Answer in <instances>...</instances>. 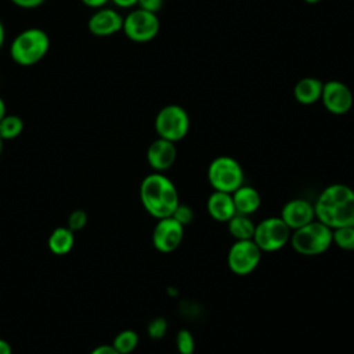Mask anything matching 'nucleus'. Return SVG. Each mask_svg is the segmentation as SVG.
<instances>
[{
	"mask_svg": "<svg viewBox=\"0 0 354 354\" xmlns=\"http://www.w3.org/2000/svg\"><path fill=\"white\" fill-rule=\"evenodd\" d=\"M88 32L97 37H108L122 30L123 17L113 8H98L87 21Z\"/></svg>",
	"mask_w": 354,
	"mask_h": 354,
	"instance_id": "12",
	"label": "nucleus"
},
{
	"mask_svg": "<svg viewBox=\"0 0 354 354\" xmlns=\"http://www.w3.org/2000/svg\"><path fill=\"white\" fill-rule=\"evenodd\" d=\"M304 3H308V4H317V3H319V1H322V0H303Z\"/></svg>",
	"mask_w": 354,
	"mask_h": 354,
	"instance_id": "35",
	"label": "nucleus"
},
{
	"mask_svg": "<svg viewBox=\"0 0 354 354\" xmlns=\"http://www.w3.org/2000/svg\"><path fill=\"white\" fill-rule=\"evenodd\" d=\"M261 250L253 239L235 241L227 253L228 268L239 277L252 274L261 260Z\"/></svg>",
	"mask_w": 354,
	"mask_h": 354,
	"instance_id": "9",
	"label": "nucleus"
},
{
	"mask_svg": "<svg viewBox=\"0 0 354 354\" xmlns=\"http://www.w3.org/2000/svg\"><path fill=\"white\" fill-rule=\"evenodd\" d=\"M183 238L184 225L171 216L159 218L152 231V245L160 253L174 252L181 245Z\"/></svg>",
	"mask_w": 354,
	"mask_h": 354,
	"instance_id": "10",
	"label": "nucleus"
},
{
	"mask_svg": "<svg viewBox=\"0 0 354 354\" xmlns=\"http://www.w3.org/2000/svg\"><path fill=\"white\" fill-rule=\"evenodd\" d=\"M90 354H119L112 344H100L94 347Z\"/></svg>",
	"mask_w": 354,
	"mask_h": 354,
	"instance_id": "29",
	"label": "nucleus"
},
{
	"mask_svg": "<svg viewBox=\"0 0 354 354\" xmlns=\"http://www.w3.org/2000/svg\"><path fill=\"white\" fill-rule=\"evenodd\" d=\"M24 120L18 115H6L0 120V137L3 141L14 140L24 131Z\"/></svg>",
	"mask_w": 354,
	"mask_h": 354,
	"instance_id": "21",
	"label": "nucleus"
},
{
	"mask_svg": "<svg viewBox=\"0 0 354 354\" xmlns=\"http://www.w3.org/2000/svg\"><path fill=\"white\" fill-rule=\"evenodd\" d=\"M231 195H232L235 210L239 214L250 216L254 212H257V209L261 205V196H260L259 191L254 187H250V185H243L242 184Z\"/></svg>",
	"mask_w": 354,
	"mask_h": 354,
	"instance_id": "16",
	"label": "nucleus"
},
{
	"mask_svg": "<svg viewBox=\"0 0 354 354\" xmlns=\"http://www.w3.org/2000/svg\"><path fill=\"white\" fill-rule=\"evenodd\" d=\"M111 0H82V3L90 8H102Z\"/></svg>",
	"mask_w": 354,
	"mask_h": 354,
	"instance_id": "30",
	"label": "nucleus"
},
{
	"mask_svg": "<svg viewBox=\"0 0 354 354\" xmlns=\"http://www.w3.org/2000/svg\"><path fill=\"white\" fill-rule=\"evenodd\" d=\"M177 158L176 142L158 137L147 149V162L155 171H165L170 169Z\"/></svg>",
	"mask_w": 354,
	"mask_h": 354,
	"instance_id": "14",
	"label": "nucleus"
},
{
	"mask_svg": "<svg viewBox=\"0 0 354 354\" xmlns=\"http://www.w3.org/2000/svg\"><path fill=\"white\" fill-rule=\"evenodd\" d=\"M243 178L241 163L227 155L214 158L207 167V181L214 191L232 194L243 184Z\"/></svg>",
	"mask_w": 354,
	"mask_h": 354,
	"instance_id": "5",
	"label": "nucleus"
},
{
	"mask_svg": "<svg viewBox=\"0 0 354 354\" xmlns=\"http://www.w3.org/2000/svg\"><path fill=\"white\" fill-rule=\"evenodd\" d=\"M153 126L158 137L177 142L183 140L189 130V116L183 106L169 104L159 109Z\"/></svg>",
	"mask_w": 354,
	"mask_h": 354,
	"instance_id": "6",
	"label": "nucleus"
},
{
	"mask_svg": "<svg viewBox=\"0 0 354 354\" xmlns=\"http://www.w3.org/2000/svg\"><path fill=\"white\" fill-rule=\"evenodd\" d=\"M140 201L149 216L156 220L170 217L180 203L174 183L159 171L144 177L140 184Z\"/></svg>",
	"mask_w": 354,
	"mask_h": 354,
	"instance_id": "2",
	"label": "nucleus"
},
{
	"mask_svg": "<svg viewBox=\"0 0 354 354\" xmlns=\"http://www.w3.org/2000/svg\"><path fill=\"white\" fill-rule=\"evenodd\" d=\"M4 40H6V30H4V25L1 22V19H0V48L3 47Z\"/></svg>",
	"mask_w": 354,
	"mask_h": 354,
	"instance_id": "34",
	"label": "nucleus"
},
{
	"mask_svg": "<svg viewBox=\"0 0 354 354\" xmlns=\"http://www.w3.org/2000/svg\"><path fill=\"white\" fill-rule=\"evenodd\" d=\"M160 29L158 14L136 8L123 17V33L136 43H147L156 37Z\"/></svg>",
	"mask_w": 354,
	"mask_h": 354,
	"instance_id": "8",
	"label": "nucleus"
},
{
	"mask_svg": "<svg viewBox=\"0 0 354 354\" xmlns=\"http://www.w3.org/2000/svg\"><path fill=\"white\" fill-rule=\"evenodd\" d=\"M115 6H118L119 8H131L134 6H137L138 0H111Z\"/></svg>",
	"mask_w": 354,
	"mask_h": 354,
	"instance_id": "31",
	"label": "nucleus"
},
{
	"mask_svg": "<svg viewBox=\"0 0 354 354\" xmlns=\"http://www.w3.org/2000/svg\"><path fill=\"white\" fill-rule=\"evenodd\" d=\"M0 354H12L11 344L1 337H0Z\"/></svg>",
	"mask_w": 354,
	"mask_h": 354,
	"instance_id": "32",
	"label": "nucleus"
},
{
	"mask_svg": "<svg viewBox=\"0 0 354 354\" xmlns=\"http://www.w3.org/2000/svg\"><path fill=\"white\" fill-rule=\"evenodd\" d=\"M319 101L329 113L344 115L351 109L354 98L347 84L339 80H329L324 83Z\"/></svg>",
	"mask_w": 354,
	"mask_h": 354,
	"instance_id": "11",
	"label": "nucleus"
},
{
	"mask_svg": "<svg viewBox=\"0 0 354 354\" xmlns=\"http://www.w3.org/2000/svg\"><path fill=\"white\" fill-rule=\"evenodd\" d=\"M176 347L178 354H194L195 339L188 329H180L176 335Z\"/></svg>",
	"mask_w": 354,
	"mask_h": 354,
	"instance_id": "23",
	"label": "nucleus"
},
{
	"mask_svg": "<svg viewBox=\"0 0 354 354\" xmlns=\"http://www.w3.org/2000/svg\"><path fill=\"white\" fill-rule=\"evenodd\" d=\"M47 245L51 253L64 256L69 253L75 245V232L68 227H58L50 234Z\"/></svg>",
	"mask_w": 354,
	"mask_h": 354,
	"instance_id": "18",
	"label": "nucleus"
},
{
	"mask_svg": "<svg viewBox=\"0 0 354 354\" xmlns=\"http://www.w3.org/2000/svg\"><path fill=\"white\" fill-rule=\"evenodd\" d=\"M324 83L317 77H301L293 88L295 100L303 105H311L321 100Z\"/></svg>",
	"mask_w": 354,
	"mask_h": 354,
	"instance_id": "17",
	"label": "nucleus"
},
{
	"mask_svg": "<svg viewBox=\"0 0 354 354\" xmlns=\"http://www.w3.org/2000/svg\"><path fill=\"white\" fill-rule=\"evenodd\" d=\"M314 205L315 218L335 230L354 225V189L335 183L321 191Z\"/></svg>",
	"mask_w": 354,
	"mask_h": 354,
	"instance_id": "1",
	"label": "nucleus"
},
{
	"mask_svg": "<svg viewBox=\"0 0 354 354\" xmlns=\"http://www.w3.org/2000/svg\"><path fill=\"white\" fill-rule=\"evenodd\" d=\"M50 50V37L40 28H28L19 32L10 44V57L19 66H32L40 62Z\"/></svg>",
	"mask_w": 354,
	"mask_h": 354,
	"instance_id": "3",
	"label": "nucleus"
},
{
	"mask_svg": "<svg viewBox=\"0 0 354 354\" xmlns=\"http://www.w3.org/2000/svg\"><path fill=\"white\" fill-rule=\"evenodd\" d=\"M332 243L346 252H354V225L332 230Z\"/></svg>",
	"mask_w": 354,
	"mask_h": 354,
	"instance_id": "22",
	"label": "nucleus"
},
{
	"mask_svg": "<svg viewBox=\"0 0 354 354\" xmlns=\"http://www.w3.org/2000/svg\"><path fill=\"white\" fill-rule=\"evenodd\" d=\"M1 151H3V138L0 137V155H1Z\"/></svg>",
	"mask_w": 354,
	"mask_h": 354,
	"instance_id": "36",
	"label": "nucleus"
},
{
	"mask_svg": "<svg viewBox=\"0 0 354 354\" xmlns=\"http://www.w3.org/2000/svg\"><path fill=\"white\" fill-rule=\"evenodd\" d=\"M138 342H140V337L136 330L124 329L115 336L112 346L119 354H130L137 348Z\"/></svg>",
	"mask_w": 354,
	"mask_h": 354,
	"instance_id": "20",
	"label": "nucleus"
},
{
	"mask_svg": "<svg viewBox=\"0 0 354 354\" xmlns=\"http://www.w3.org/2000/svg\"><path fill=\"white\" fill-rule=\"evenodd\" d=\"M7 115V106H6V102L4 100L0 97V120Z\"/></svg>",
	"mask_w": 354,
	"mask_h": 354,
	"instance_id": "33",
	"label": "nucleus"
},
{
	"mask_svg": "<svg viewBox=\"0 0 354 354\" xmlns=\"http://www.w3.org/2000/svg\"><path fill=\"white\" fill-rule=\"evenodd\" d=\"M137 6H138V8L158 14V11H160V8L163 6V0H138Z\"/></svg>",
	"mask_w": 354,
	"mask_h": 354,
	"instance_id": "27",
	"label": "nucleus"
},
{
	"mask_svg": "<svg viewBox=\"0 0 354 354\" xmlns=\"http://www.w3.org/2000/svg\"><path fill=\"white\" fill-rule=\"evenodd\" d=\"M254 227L256 224L249 218L246 214H239L235 213L228 221H227V228L230 235L235 241H242V239H252L254 234Z\"/></svg>",
	"mask_w": 354,
	"mask_h": 354,
	"instance_id": "19",
	"label": "nucleus"
},
{
	"mask_svg": "<svg viewBox=\"0 0 354 354\" xmlns=\"http://www.w3.org/2000/svg\"><path fill=\"white\" fill-rule=\"evenodd\" d=\"M87 220H88L87 213L84 210H82V209H76L68 217V228L71 231H73V232L80 231V230H83L86 227Z\"/></svg>",
	"mask_w": 354,
	"mask_h": 354,
	"instance_id": "26",
	"label": "nucleus"
},
{
	"mask_svg": "<svg viewBox=\"0 0 354 354\" xmlns=\"http://www.w3.org/2000/svg\"><path fill=\"white\" fill-rule=\"evenodd\" d=\"M167 321L166 318L163 317H156V318H152L149 322H148V326H147V333L151 339L153 340H159L162 337H165L166 332H167Z\"/></svg>",
	"mask_w": 354,
	"mask_h": 354,
	"instance_id": "24",
	"label": "nucleus"
},
{
	"mask_svg": "<svg viewBox=\"0 0 354 354\" xmlns=\"http://www.w3.org/2000/svg\"><path fill=\"white\" fill-rule=\"evenodd\" d=\"M279 217L290 228V231H295L315 218L314 205L300 198L290 199L282 206Z\"/></svg>",
	"mask_w": 354,
	"mask_h": 354,
	"instance_id": "13",
	"label": "nucleus"
},
{
	"mask_svg": "<svg viewBox=\"0 0 354 354\" xmlns=\"http://www.w3.org/2000/svg\"><path fill=\"white\" fill-rule=\"evenodd\" d=\"M10 1L21 8H36L41 6L46 0H10Z\"/></svg>",
	"mask_w": 354,
	"mask_h": 354,
	"instance_id": "28",
	"label": "nucleus"
},
{
	"mask_svg": "<svg viewBox=\"0 0 354 354\" xmlns=\"http://www.w3.org/2000/svg\"><path fill=\"white\" fill-rule=\"evenodd\" d=\"M171 217L176 218L181 225L185 227V225H188V224L192 223V220H194V217H195V213H194V209H192L189 205L180 202V203L177 205L176 210L173 212Z\"/></svg>",
	"mask_w": 354,
	"mask_h": 354,
	"instance_id": "25",
	"label": "nucleus"
},
{
	"mask_svg": "<svg viewBox=\"0 0 354 354\" xmlns=\"http://www.w3.org/2000/svg\"><path fill=\"white\" fill-rule=\"evenodd\" d=\"M290 228L279 216H272L261 220L254 227L253 241L261 252L271 253L281 250L290 239Z\"/></svg>",
	"mask_w": 354,
	"mask_h": 354,
	"instance_id": "7",
	"label": "nucleus"
},
{
	"mask_svg": "<svg viewBox=\"0 0 354 354\" xmlns=\"http://www.w3.org/2000/svg\"><path fill=\"white\" fill-rule=\"evenodd\" d=\"M293 250L303 256H318L332 245V228L314 218L308 224L292 231L289 239Z\"/></svg>",
	"mask_w": 354,
	"mask_h": 354,
	"instance_id": "4",
	"label": "nucleus"
},
{
	"mask_svg": "<svg viewBox=\"0 0 354 354\" xmlns=\"http://www.w3.org/2000/svg\"><path fill=\"white\" fill-rule=\"evenodd\" d=\"M206 207L209 216L218 223H227L236 213L232 195L220 191H213L209 195Z\"/></svg>",
	"mask_w": 354,
	"mask_h": 354,
	"instance_id": "15",
	"label": "nucleus"
}]
</instances>
